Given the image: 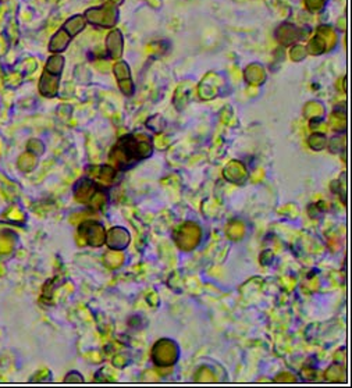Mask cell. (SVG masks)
<instances>
[{
    "label": "cell",
    "mask_w": 352,
    "mask_h": 388,
    "mask_svg": "<svg viewBox=\"0 0 352 388\" xmlns=\"http://www.w3.org/2000/svg\"><path fill=\"white\" fill-rule=\"evenodd\" d=\"M80 235L84 237L87 242H89L93 246H100L105 241V230L103 227L95 223H85L80 227Z\"/></svg>",
    "instance_id": "6da1fadb"
},
{
    "label": "cell",
    "mask_w": 352,
    "mask_h": 388,
    "mask_svg": "<svg viewBox=\"0 0 352 388\" xmlns=\"http://www.w3.org/2000/svg\"><path fill=\"white\" fill-rule=\"evenodd\" d=\"M59 88V80L56 75H52L49 73H45L42 75L41 82H39V90L43 96L52 97L56 95Z\"/></svg>",
    "instance_id": "7a4b0ae2"
},
{
    "label": "cell",
    "mask_w": 352,
    "mask_h": 388,
    "mask_svg": "<svg viewBox=\"0 0 352 388\" xmlns=\"http://www.w3.org/2000/svg\"><path fill=\"white\" fill-rule=\"evenodd\" d=\"M75 198L78 199V202H89L92 199H96V188L95 185L89 182V181H82L75 188Z\"/></svg>",
    "instance_id": "3957f363"
},
{
    "label": "cell",
    "mask_w": 352,
    "mask_h": 388,
    "mask_svg": "<svg viewBox=\"0 0 352 388\" xmlns=\"http://www.w3.org/2000/svg\"><path fill=\"white\" fill-rule=\"evenodd\" d=\"M16 238L11 233H0V255H8L14 249Z\"/></svg>",
    "instance_id": "277c9868"
},
{
    "label": "cell",
    "mask_w": 352,
    "mask_h": 388,
    "mask_svg": "<svg viewBox=\"0 0 352 388\" xmlns=\"http://www.w3.org/2000/svg\"><path fill=\"white\" fill-rule=\"evenodd\" d=\"M17 166L20 167V170L25 171V173L33 170V167L36 166V156L33 153L21 154L17 162Z\"/></svg>",
    "instance_id": "5b68a950"
},
{
    "label": "cell",
    "mask_w": 352,
    "mask_h": 388,
    "mask_svg": "<svg viewBox=\"0 0 352 388\" xmlns=\"http://www.w3.org/2000/svg\"><path fill=\"white\" fill-rule=\"evenodd\" d=\"M68 41H70L68 35H66L63 31H59V32L56 33V36L50 42L49 49L52 52H61V50L66 49Z\"/></svg>",
    "instance_id": "8992f818"
},
{
    "label": "cell",
    "mask_w": 352,
    "mask_h": 388,
    "mask_svg": "<svg viewBox=\"0 0 352 388\" xmlns=\"http://www.w3.org/2000/svg\"><path fill=\"white\" fill-rule=\"evenodd\" d=\"M61 67H63V59L60 56H53L52 59H49L48 65H46V71L49 74H55L58 75L61 71Z\"/></svg>",
    "instance_id": "52a82bcc"
},
{
    "label": "cell",
    "mask_w": 352,
    "mask_h": 388,
    "mask_svg": "<svg viewBox=\"0 0 352 388\" xmlns=\"http://www.w3.org/2000/svg\"><path fill=\"white\" fill-rule=\"evenodd\" d=\"M84 25H85V23H84V18H82V17H74V18H71L66 24V30L71 33V35H75L78 31H81L82 28H84Z\"/></svg>",
    "instance_id": "ba28073f"
},
{
    "label": "cell",
    "mask_w": 352,
    "mask_h": 388,
    "mask_svg": "<svg viewBox=\"0 0 352 388\" xmlns=\"http://www.w3.org/2000/svg\"><path fill=\"white\" fill-rule=\"evenodd\" d=\"M4 217L7 218V220H11V221H24V214H23V211H20L17 208L8 209L7 213L4 214Z\"/></svg>",
    "instance_id": "9c48e42d"
},
{
    "label": "cell",
    "mask_w": 352,
    "mask_h": 388,
    "mask_svg": "<svg viewBox=\"0 0 352 388\" xmlns=\"http://www.w3.org/2000/svg\"><path fill=\"white\" fill-rule=\"evenodd\" d=\"M28 149L29 150H32L33 154H41L42 152H43V146H42V144L39 142V141H35V139H32V141H29L28 142Z\"/></svg>",
    "instance_id": "30bf717a"
},
{
    "label": "cell",
    "mask_w": 352,
    "mask_h": 388,
    "mask_svg": "<svg viewBox=\"0 0 352 388\" xmlns=\"http://www.w3.org/2000/svg\"><path fill=\"white\" fill-rule=\"evenodd\" d=\"M4 274H6V270H4V267L0 265V277H3Z\"/></svg>",
    "instance_id": "8fae6325"
}]
</instances>
